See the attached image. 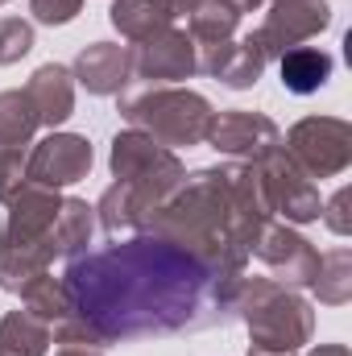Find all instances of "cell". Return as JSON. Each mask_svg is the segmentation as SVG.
Wrapping results in <instances>:
<instances>
[{
	"instance_id": "obj_1",
	"label": "cell",
	"mask_w": 352,
	"mask_h": 356,
	"mask_svg": "<svg viewBox=\"0 0 352 356\" xmlns=\"http://www.w3.org/2000/svg\"><path fill=\"white\" fill-rule=\"evenodd\" d=\"M232 282L178 245L133 232L108 249L67 261L71 315L50 327L58 344H129L150 336L203 332L232 319Z\"/></svg>"
},
{
	"instance_id": "obj_2",
	"label": "cell",
	"mask_w": 352,
	"mask_h": 356,
	"mask_svg": "<svg viewBox=\"0 0 352 356\" xmlns=\"http://www.w3.org/2000/svg\"><path fill=\"white\" fill-rule=\"evenodd\" d=\"M273 216L257 170L249 162H224L182 178V186L154 211L145 232L178 245L220 277H241L253 257L257 232Z\"/></svg>"
},
{
	"instance_id": "obj_3",
	"label": "cell",
	"mask_w": 352,
	"mask_h": 356,
	"mask_svg": "<svg viewBox=\"0 0 352 356\" xmlns=\"http://www.w3.org/2000/svg\"><path fill=\"white\" fill-rule=\"evenodd\" d=\"M232 319L249 327L253 353H298L315 336L311 302L273 277L241 273L232 282Z\"/></svg>"
},
{
	"instance_id": "obj_4",
	"label": "cell",
	"mask_w": 352,
	"mask_h": 356,
	"mask_svg": "<svg viewBox=\"0 0 352 356\" xmlns=\"http://www.w3.org/2000/svg\"><path fill=\"white\" fill-rule=\"evenodd\" d=\"M129 129L154 137L166 149L182 145H203L216 120V108L207 104V95L175 83H141V88L120 91V108H116Z\"/></svg>"
},
{
	"instance_id": "obj_5",
	"label": "cell",
	"mask_w": 352,
	"mask_h": 356,
	"mask_svg": "<svg viewBox=\"0 0 352 356\" xmlns=\"http://www.w3.org/2000/svg\"><path fill=\"white\" fill-rule=\"evenodd\" d=\"M108 166L116 186H125V195L133 199L137 216H141V232L150 228L154 211L175 195L186 178V166L175 149L158 145L154 137L137 133V129H125L112 137V149H108Z\"/></svg>"
},
{
	"instance_id": "obj_6",
	"label": "cell",
	"mask_w": 352,
	"mask_h": 356,
	"mask_svg": "<svg viewBox=\"0 0 352 356\" xmlns=\"http://www.w3.org/2000/svg\"><path fill=\"white\" fill-rule=\"evenodd\" d=\"M282 149L307 178H336L352 166V124L340 116H303L290 124Z\"/></svg>"
},
{
	"instance_id": "obj_7",
	"label": "cell",
	"mask_w": 352,
	"mask_h": 356,
	"mask_svg": "<svg viewBox=\"0 0 352 356\" xmlns=\"http://www.w3.org/2000/svg\"><path fill=\"white\" fill-rule=\"evenodd\" d=\"M253 170H257L262 195L269 203V216H282V224H315L319 220V207H323L319 186H315V178H307L294 166V158L286 149H273Z\"/></svg>"
},
{
	"instance_id": "obj_8",
	"label": "cell",
	"mask_w": 352,
	"mask_h": 356,
	"mask_svg": "<svg viewBox=\"0 0 352 356\" xmlns=\"http://www.w3.org/2000/svg\"><path fill=\"white\" fill-rule=\"evenodd\" d=\"M63 195L42 182H21V191L8 199V220L0 228V249H29V245H50V228L58 220ZM58 257V253H54Z\"/></svg>"
},
{
	"instance_id": "obj_9",
	"label": "cell",
	"mask_w": 352,
	"mask_h": 356,
	"mask_svg": "<svg viewBox=\"0 0 352 356\" xmlns=\"http://www.w3.org/2000/svg\"><path fill=\"white\" fill-rule=\"evenodd\" d=\"M38 133V112L25 91H0V203L25 182V154Z\"/></svg>"
},
{
	"instance_id": "obj_10",
	"label": "cell",
	"mask_w": 352,
	"mask_h": 356,
	"mask_svg": "<svg viewBox=\"0 0 352 356\" xmlns=\"http://www.w3.org/2000/svg\"><path fill=\"white\" fill-rule=\"evenodd\" d=\"M253 253L273 269V282H282L290 290H311V282L319 273V249L303 232H294V224H282V220H269L257 232Z\"/></svg>"
},
{
	"instance_id": "obj_11",
	"label": "cell",
	"mask_w": 352,
	"mask_h": 356,
	"mask_svg": "<svg viewBox=\"0 0 352 356\" xmlns=\"http://www.w3.org/2000/svg\"><path fill=\"white\" fill-rule=\"evenodd\" d=\"M207 141H211V149H220L224 158H237V162L257 166V162L269 158L273 149H282V129H278L265 112L228 108V112H216Z\"/></svg>"
},
{
	"instance_id": "obj_12",
	"label": "cell",
	"mask_w": 352,
	"mask_h": 356,
	"mask_svg": "<svg viewBox=\"0 0 352 356\" xmlns=\"http://www.w3.org/2000/svg\"><path fill=\"white\" fill-rule=\"evenodd\" d=\"M328 25H332V4L328 0H278V4H269L262 29L253 38L265 50V58H278L290 46H307Z\"/></svg>"
},
{
	"instance_id": "obj_13",
	"label": "cell",
	"mask_w": 352,
	"mask_h": 356,
	"mask_svg": "<svg viewBox=\"0 0 352 356\" xmlns=\"http://www.w3.org/2000/svg\"><path fill=\"white\" fill-rule=\"evenodd\" d=\"M91 162V141L79 133H50L42 141H33V149L25 154V182H42V186H71L79 178H88Z\"/></svg>"
},
{
	"instance_id": "obj_14",
	"label": "cell",
	"mask_w": 352,
	"mask_h": 356,
	"mask_svg": "<svg viewBox=\"0 0 352 356\" xmlns=\"http://www.w3.org/2000/svg\"><path fill=\"white\" fill-rule=\"evenodd\" d=\"M199 71V46L186 29H166L133 50V79L141 83H178Z\"/></svg>"
},
{
	"instance_id": "obj_15",
	"label": "cell",
	"mask_w": 352,
	"mask_h": 356,
	"mask_svg": "<svg viewBox=\"0 0 352 356\" xmlns=\"http://www.w3.org/2000/svg\"><path fill=\"white\" fill-rule=\"evenodd\" d=\"M71 79L83 83L91 95H120L133 83V46L116 42H91L75 54Z\"/></svg>"
},
{
	"instance_id": "obj_16",
	"label": "cell",
	"mask_w": 352,
	"mask_h": 356,
	"mask_svg": "<svg viewBox=\"0 0 352 356\" xmlns=\"http://www.w3.org/2000/svg\"><path fill=\"white\" fill-rule=\"evenodd\" d=\"M269 58L257 46V38H241V42H220V46H199V71L220 79L232 91H249L265 75Z\"/></svg>"
},
{
	"instance_id": "obj_17",
	"label": "cell",
	"mask_w": 352,
	"mask_h": 356,
	"mask_svg": "<svg viewBox=\"0 0 352 356\" xmlns=\"http://www.w3.org/2000/svg\"><path fill=\"white\" fill-rule=\"evenodd\" d=\"M25 95L38 112V124L46 129H58L63 120H71L75 112V79H71V67H58V63H46L29 75Z\"/></svg>"
},
{
	"instance_id": "obj_18",
	"label": "cell",
	"mask_w": 352,
	"mask_h": 356,
	"mask_svg": "<svg viewBox=\"0 0 352 356\" xmlns=\"http://www.w3.org/2000/svg\"><path fill=\"white\" fill-rule=\"evenodd\" d=\"M278 71H282V88L290 95H315L319 88H328L336 58L319 46H290L286 54H278Z\"/></svg>"
},
{
	"instance_id": "obj_19",
	"label": "cell",
	"mask_w": 352,
	"mask_h": 356,
	"mask_svg": "<svg viewBox=\"0 0 352 356\" xmlns=\"http://www.w3.org/2000/svg\"><path fill=\"white\" fill-rule=\"evenodd\" d=\"M108 21L116 25L120 38H129L137 46L166 33V29H175V13L166 8V0H116L108 8Z\"/></svg>"
},
{
	"instance_id": "obj_20",
	"label": "cell",
	"mask_w": 352,
	"mask_h": 356,
	"mask_svg": "<svg viewBox=\"0 0 352 356\" xmlns=\"http://www.w3.org/2000/svg\"><path fill=\"white\" fill-rule=\"evenodd\" d=\"M91 236H95V207H88V199H63L58 220H54V228H50L54 253L71 261V257L88 253Z\"/></svg>"
},
{
	"instance_id": "obj_21",
	"label": "cell",
	"mask_w": 352,
	"mask_h": 356,
	"mask_svg": "<svg viewBox=\"0 0 352 356\" xmlns=\"http://www.w3.org/2000/svg\"><path fill=\"white\" fill-rule=\"evenodd\" d=\"M50 340V327L29 311H8L0 319V356H46Z\"/></svg>"
},
{
	"instance_id": "obj_22",
	"label": "cell",
	"mask_w": 352,
	"mask_h": 356,
	"mask_svg": "<svg viewBox=\"0 0 352 356\" xmlns=\"http://www.w3.org/2000/svg\"><path fill=\"white\" fill-rule=\"evenodd\" d=\"M21 307H25L33 319H42L46 327L63 323V319L71 315V298H67L63 277H54L50 269H46V273H38L29 286H21Z\"/></svg>"
},
{
	"instance_id": "obj_23",
	"label": "cell",
	"mask_w": 352,
	"mask_h": 356,
	"mask_svg": "<svg viewBox=\"0 0 352 356\" xmlns=\"http://www.w3.org/2000/svg\"><path fill=\"white\" fill-rule=\"evenodd\" d=\"M315 298L328 302V307H344L352 298V253L349 249H332L319 257V273L311 282Z\"/></svg>"
},
{
	"instance_id": "obj_24",
	"label": "cell",
	"mask_w": 352,
	"mask_h": 356,
	"mask_svg": "<svg viewBox=\"0 0 352 356\" xmlns=\"http://www.w3.org/2000/svg\"><path fill=\"white\" fill-rule=\"evenodd\" d=\"M237 25H241V17H237L232 8H224L220 0H207L199 13L186 17V33H191L195 46H220V42H232Z\"/></svg>"
},
{
	"instance_id": "obj_25",
	"label": "cell",
	"mask_w": 352,
	"mask_h": 356,
	"mask_svg": "<svg viewBox=\"0 0 352 356\" xmlns=\"http://www.w3.org/2000/svg\"><path fill=\"white\" fill-rule=\"evenodd\" d=\"M29 50H33V25L21 17H4L0 21V67L21 63Z\"/></svg>"
},
{
	"instance_id": "obj_26",
	"label": "cell",
	"mask_w": 352,
	"mask_h": 356,
	"mask_svg": "<svg viewBox=\"0 0 352 356\" xmlns=\"http://www.w3.org/2000/svg\"><path fill=\"white\" fill-rule=\"evenodd\" d=\"M79 8H83V0H29V13L42 25H67L79 17Z\"/></svg>"
},
{
	"instance_id": "obj_27",
	"label": "cell",
	"mask_w": 352,
	"mask_h": 356,
	"mask_svg": "<svg viewBox=\"0 0 352 356\" xmlns=\"http://www.w3.org/2000/svg\"><path fill=\"white\" fill-rule=\"evenodd\" d=\"M349 203H352V191L349 186H340L332 199H328V207H319V216H323V224L336 232V236H349L352 232V216H349Z\"/></svg>"
},
{
	"instance_id": "obj_28",
	"label": "cell",
	"mask_w": 352,
	"mask_h": 356,
	"mask_svg": "<svg viewBox=\"0 0 352 356\" xmlns=\"http://www.w3.org/2000/svg\"><path fill=\"white\" fill-rule=\"evenodd\" d=\"M203 4H207V0H166V8L175 13V21H178V17H191V13H199Z\"/></svg>"
},
{
	"instance_id": "obj_29",
	"label": "cell",
	"mask_w": 352,
	"mask_h": 356,
	"mask_svg": "<svg viewBox=\"0 0 352 356\" xmlns=\"http://www.w3.org/2000/svg\"><path fill=\"white\" fill-rule=\"evenodd\" d=\"M54 356H104V348H95V344H58Z\"/></svg>"
},
{
	"instance_id": "obj_30",
	"label": "cell",
	"mask_w": 352,
	"mask_h": 356,
	"mask_svg": "<svg viewBox=\"0 0 352 356\" xmlns=\"http://www.w3.org/2000/svg\"><path fill=\"white\" fill-rule=\"evenodd\" d=\"M220 4H224V8H232L237 17H245V13H257L265 0H220Z\"/></svg>"
},
{
	"instance_id": "obj_31",
	"label": "cell",
	"mask_w": 352,
	"mask_h": 356,
	"mask_svg": "<svg viewBox=\"0 0 352 356\" xmlns=\"http://www.w3.org/2000/svg\"><path fill=\"white\" fill-rule=\"evenodd\" d=\"M307 356H352V353L344 348V344H315Z\"/></svg>"
},
{
	"instance_id": "obj_32",
	"label": "cell",
	"mask_w": 352,
	"mask_h": 356,
	"mask_svg": "<svg viewBox=\"0 0 352 356\" xmlns=\"http://www.w3.org/2000/svg\"><path fill=\"white\" fill-rule=\"evenodd\" d=\"M249 356H298V353H253V348H249Z\"/></svg>"
},
{
	"instance_id": "obj_33",
	"label": "cell",
	"mask_w": 352,
	"mask_h": 356,
	"mask_svg": "<svg viewBox=\"0 0 352 356\" xmlns=\"http://www.w3.org/2000/svg\"><path fill=\"white\" fill-rule=\"evenodd\" d=\"M269 4H278V0H269Z\"/></svg>"
},
{
	"instance_id": "obj_34",
	"label": "cell",
	"mask_w": 352,
	"mask_h": 356,
	"mask_svg": "<svg viewBox=\"0 0 352 356\" xmlns=\"http://www.w3.org/2000/svg\"><path fill=\"white\" fill-rule=\"evenodd\" d=\"M0 4H4V0H0Z\"/></svg>"
}]
</instances>
